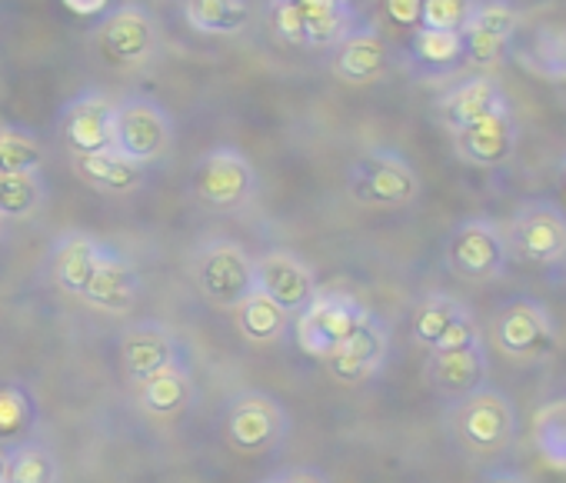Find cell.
Here are the masks:
<instances>
[{"mask_svg":"<svg viewBox=\"0 0 566 483\" xmlns=\"http://www.w3.org/2000/svg\"><path fill=\"white\" fill-rule=\"evenodd\" d=\"M190 277L200 297L217 311H237L250 294H256L253 258L233 240H207L190 258Z\"/></svg>","mask_w":566,"mask_h":483,"instance_id":"2","label":"cell"},{"mask_svg":"<svg viewBox=\"0 0 566 483\" xmlns=\"http://www.w3.org/2000/svg\"><path fill=\"white\" fill-rule=\"evenodd\" d=\"M44 144L21 127L4 124L0 130V174H41Z\"/></svg>","mask_w":566,"mask_h":483,"instance_id":"33","label":"cell"},{"mask_svg":"<svg viewBox=\"0 0 566 483\" xmlns=\"http://www.w3.org/2000/svg\"><path fill=\"white\" fill-rule=\"evenodd\" d=\"M97 48H101L104 61H111L117 67H140L144 61H150V54L157 48L154 14L144 4L114 8L97 31Z\"/></svg>","mask_w":566,"mask_h":483,"instance_id":"12","label":"cell"},{"mask_svg":"<svg viewBox=\"0 0 566 483\" xmlns=\"http://www.w3.org/2000/svg\"><path fill=\"white\" fill-rule=\"evenodd\" d=\"M506 258H510L506 237L486 217L460 220L443 244V264L463 284H486L503 277Z\"/></svg>","mask_w":566,"mask_h":483,"instance_id":"5","label":"cell"},{"mask_svg":"<svg viewBox=\"0 0 566 483\" xmlns=\"http://www.w3.org/2000/svg\"><path fill=\"white\" fill-rule=\"evenodd\" d=\"M48 187L41 174H0V220H31L41 213Z\"/></svg>","mask_w":566,"mask_h":483,"instance_id":"30","label":"cell"},{"mask_svg":"<svg viewBox=\"0 0 566 483\" xmlns=\"http://www.w3.org/2000/svg\"><path fill=\"white\" fill-rule=\"evenodd\" d=\"M74 18H101L111 11V0H61Z\"/></svg>","mask_w":566,"mask_h":483,"instance_id":"39","label":"cell"},{"mask_svg":"<svg viewBox=\"0 0 566 483\" xmlns=\"http://www.w3.org/2000/svg\"><path fill=\"white\" fill-rule=\"evenodd\" d=\"M291 430V417L270 393L240 390L223 417V437L237 453H266L283 443Z\"/></svg>","mask_w":566,"mask_h":483,"instance_id":"9","label":"cell"},{"mask_svg":"<svg viewBox=\"0 0 566 483\" xmlns=\"http://www.w3.org/2000/svg\"><path fill=\"white\" fill-rule=\"evenodd\" d=\"M8 466H11V447H0V483H8Z\"/></svg>","mask_w":566,"mask_h":483,"instance_id":"42","label":"cell"},{"mask_svg":"<svg viewBox=\"0 0 566 483\" xmlns=\"http://www.w3.org/2000/svg\"><path fill=\"white\" fill-rule=\"evenodd\" d=\"M190 193L220 213L243 210L256 193V170L250 157L237 147H213L207 150L190 174Z\"/></svg>","mask_w":566,"mask_h":483,"instance_id":"6","label":"cell"},{"mask_svg":"<svg viewBox=\"0 0 566 483\" xmlns=\"http://www.w3.org/2000/svg\"><path fill=\"white\" fill-rule=\"evenodd\" d=\"M270 28L283 44L307 48V28L294 0H270Z\"/></svg>","mask_w":566,"mask_h":483,"instance_id":"36","label":"cell"},{"mask_svg":"<svg viewBox=\"0 0 566 483\" xmlns=\"http://www.w3.org/2000/svg\"><path fill=\"white\" fill-rule=\"evenodd\" d=\"M134 390H137V407L154 420H174L184 410H190L197 400V384L187 367L164 370V374L137 384Z\"/></svg>","mask_w":566,"mask_h":483,"instance_id":"23","label":"cell"},{"mask_svg":"<svg viewBox=\"0 0 566 483\" xmlns=\"http://www.w3.org/2000/svg\"><path fill=\"white\" fill-rule=\"evenodd\" d=\"M253 274H256V291L266 294L273 304H280L291 317H297L321 291L314 267L291 251L260 254L253 261Z\"/></svg>","mask_w":566,"mask_h":483,"instance_id":"11","label":"cell"},{"mask_svg":"<svg viewBox=\"0 0 566 483\" xmlns=\"http://www.w3.org/2000/svg\"><path fill=\"white\" fill-rule=\"evenodd\" d=\"M367 317H370V311L350 291H317V297L294 317L297 344H301L304 354L324 360Z\"/></svg>","mask_w":566,"mask_h":483,"instance_id":"7","label":"cell"},{"mask_svg":"<svg viewBox=\"0 0 566 483\" xmlns=\"http://www.w3.org/2000/svg\"><path fill=\"white\" fill-rule=\"evenodd\" d=\"M563 77H566V67H563Z\"/></svg>","mask_w":566,"mask_h":483,"instance_id":"47","label":"cell"},{"mask_svg":"<svg viewBox=\"0 0 566 483\" xmlns=\"http://www.w3.org/2000/svg\"><path fill=\"white\" fill-rule=\"evenodd\" d=\"M384 11L397 28L417 31L420 18H423V0H384Z\"/></svg>","mask_w":566,"mask_h":483,"instance_id":"38","label":"cell"},{"mask_svg":"<svg viewBox=\"0 0 566 483\" xmlns=\"http://www.w3.org/2000/svg\"><path fill=\"white\" fill-rule=\"evenodd\" d=\"M174 147V117L154 97H124L114 107V154L147 167L170 154Z\"/></svg>","mask_w":566,"mask_h":483,"instance_id":"4","label":"cell"},{"mask_svg":"<svg viewBox=\"0 0 566 483\" xmlns=\"http://www.w3.org/2000/svg\"><path fill=\"white\" fill-rule=\"evenodd\" d=\"M387 354H390V334H387V324L370 314L344 344H337L327 357H324V367L327 374L337 380V384H364L370 380L374 374H380V367L387 364Z\"/></svg>","mask_w":566,"mask_h":483,"instance_id":"15","label":"cell"},{"mask_svg":"<svg viewBox=\"0 0 566 483\" xmlns=\"http://www.w3.org/2000/svg\"><path fill=\"white\" fill-rule=\"evenodd\" d=\"M506 251L523 264L549 267L566 258V213L549 200H526L506 227Z\"/></svg>","mask_w":566,"mask_h":483,"instance_id":"8","label":"cell"},{"mask_svg":"<svg viewBox=\"0 0 566 483\" xmlns=\"http://www.w3.org/2000/svg\"><path fill=\"white\" fill-rule=\"evenodd\" d=\"M556 183H559V190H563V197H566V154H563V160H559V170H556Z\"/></svg>","mask_w":566,"mask_h":483,"instance_id":"43","label":"cell"},{"mask_svg":"<svg viewBox=\"0 0 566 483\" xmlns=\"http://www.w3.org/2000/svg\"><path fill=\"white\" fill-rule=\"evenodd\" d=\"M533 447L549 470L566 473V397L543 403L533 413Z\"/></svg>","mask_w":566,"mask_h":483,"instance_id":"29","label":"cell"},{"mask_svg":"<svg viewBox=\"0 0 566 483\" xmlns=\"http://www.w3.org/2000/svg\"><path fill=\"white\" fill-rule=\"evenodd\" d=\"M114 101L101 91L77 94L61 111V140L74 157L114 150Z\"/></svg>","mask_w":566,"mask_h":483,"instance_id":"14","label":"cell"},{"mask_svg":"<svg viewBox=\"0 0 566 483\" xmlns=\"http://www.w3.org/2000/svg\"><path fill=\"white\" fill-rule=\"evenodd\" d=\"M280 483H331V480L317 466H294L287 473H280Z\"/></svg>","mask_w":566,"mask_h":483,"instance_id":"40","label":"cell"},{"mask_svg":"<svg viewBox=\"0 0 566 483\" xmlns=\"http://www.w3.org/2000/svg\"><path fill=\"white\" fill-rule=\"evenodd\" d=\"M483 483H530L523 473H493L490 480H483Z\"/></svg>","mask_w":566,"mask_h":483,"instance_id":"41","label":"cell"},{"mask_svg":"<svg viewBox=\"0 0 566 483\" xmlns=\"http://www.w3.org/2000/svg\"><path fill=\"white\" fill-rule=\"evenodd\" d=\"M104 248L107 244H101V240L91 233H81V230L64 233L51 254V271H54L57 287L71 297H81L104 258Z\"/></svg>","mask_w":566,"mask_h":483,"instance_id":"21","label":"cell"},{"mask_svg":"<svg viewBox=\"0 0 566 483\" xmlns=\"http://www.w3.org/2000/svg\"><path fill=\"white\" fill-rule=\"evenodd\" d=\"M0 237H4V220H0Z\"/></svg>","mask_w":566,"mask_h":483,"instance_id":"45","label":"cell"},{"mask_svg":"<svg viewBox=\"0 0 566 483\" xmlns=\"http://www.w3.org/2000/svg\"><path fill=\"white\" fill-rule=\"evenodd\" d=\"M331 71L337 81L350 87H364L380 81L390 71V48L374 28H354L331 57Z\"/></svg>","mask_w":566,"mask_h":483,"instance_id":"19","label":"cell"},{"mask_svg":"<svg viewBox=\"0 0 566 483\" xmlns=\"http://www.w3.org/2000/svg\"><path fill=\"white\" fill-rule=\"evenodd\" d=\"M450 430L473 456H496L516 437V407L496 387H480L450 407Z\"/></svg>","mask_w":566,"mask_h":483,"instance_id":"1","label":"cell"},{"mask_svg":"<svg viewBox=\"0 0 566 483\" xmlns=\"http://www.w3.org/2000/svg\"><path fill=\"white\" fill-rule=\"evenodd\" d=\"M476 11V0H423V31H443V34H463L470 18Z\"/></svg>","mask_w":566,"mask_h":483,"instance_id":"35","label":"cell"},{"mask_svg":"<svg viewBox=\"0 0 566 483\" xmlns=\"http://www.w3.org/2000/svg\"><path fill=\"white\" fill-rule=\"evenodd\" d=\"M74 174H77L87 187H94V190H101V193H114V197L134 193V190H140V183H144V167H137V164L117 157L114 150L74 157Z\"/></svg>","mask_w":566,"mask_h":483,"instance_id":"24","label":"cell"},{"mask_svg":"<svg viewBox=\"0 0 566 483\" xmlns=\"http://www.w3.org/2000/svg\"><path fill=\"white\" fill-rule=\"evenodd\" d=\"M476 344H483V337H480V327H476V321H473V314L470 311H463L447 330H443V337L433 344V350L430 354H450V350H467V347H476Z\"/></svg>","mask_w":566,"mask_h":483,"instance_id":"37","label":"cell"},{"mask_svg":"<svg viewBox=\"0 0 566 483\" xmlns=\"http://www.w3.org/2000/svg\"><path fill=\"white\" fill-rule=\"evenodd\" d=\"M493 344L510 360H546L559 347L549 311L536 301H510L493 317Z\"/></svg>","mask_w":566,"mask_h":483,"instance_id":"10","label":"cell"},{"mask_svg":"<svg viewBox=\"0 0 566 483\" xmlns=\"http://www.w3.org/2000/svg\"><path fill=\"white\" fill-rule=\"evenodd\" d=\"M520 31V11L513 0H476V11L463 31V54L473 67H496Z\"/></svg>","mask_w":566,"mask_h":483,"instance_id":"13","label":"cell"},{"mask_svg":"<svg viewBox=\"0 0 566 483\" xmlns=\"http://www.w3.org/2000/svg\"><path fill=\"white\" fill-rule=\"evenodd\" d=\"M84 304L104 314H130L140 301V274L137 267L117 254L114 248H104V258L91 277V284L81 294Z\"/></svg>","mask_w":566,"mask_h":483,"instance_id":"18","label":"cell"},{"mask_svg":"<svg viewBox=\"0 0 566 483\" xmlns=\"http://www.w3.org/2000/svg\"><path fill=\"white\" fill-rule=\"evenodd\" d=\"M503 107H510L503 87H500L493 77L476 74V77L460 81L457 87H450V91L437 101V117L443 120V127H447L450 134H457V130H463V127L476 124L480 117L496 114V111H503Z\"/></svg>","mask_w":566,"mask_h":483,"instance_id":"20","label":"cell"},{"mask_svg":"<svg viewBox=\"0 0 566 483\" xmlns=\"http://www.w3.org/2000/svg\"><path fill=\"white\" fill-rule=\"evenodd\" d=\"M8 483H61L57 453L48 443L21 440L18 447H11Z\"/></svg>","mask_w":566,"mask_h":483,"instance_id":"31","label":"cell"},{"mask_svg":"<svg viewBox=\"0 0 566 483\" xmlns=\"http://www.w3.org/2000/svg\"><path fill=\"white\" fill-rule=\"evenodd\" d=\"M347 187H350V197L364 207L397 210L420 197V174L403 154L374 147L350 164Z\"/></svg>","mask_w":566,"mask_h":483,"instance_id":"3","label":"cell"},{"mask_svg":"<svg viewBox=\"0 0 566 483\" xmlns=\"http://www.w3.org/2000/svg\"><path fill=\"white\" fill-rule=\"evenodd\" d=\"M516 140H520V124L510 107L486 114L476 124L453 134V147H457L460 160L470 167H480V170L503 167L513 157Z\"/></svg>","mask_w":566,"mask_h":483,"instance_id":"16","label":"cell"},{"mask_svg":"<svg viewBox=\"0 0 566 483\" xmlns=\"http://www.w3.org/2000/svg\"><path fill=\"white\" fill-rule=\"evenodd\" d=\"M486 370H490V360H486L483 344L467 347V350H450V354H430V364H427L430 384L450 400H460V397L486 387L483 384Z\"/></svg>","mask_w":566,"mask_h":483,"instance_id":"22","label":"cell"},{"mask_svg":"<svg viewBox=\"0 0 566 483\" xmlns=\"http://www.w3.org/2000/svg\"><path fill=\"white\" fill-rule=\"evenodd\" d=\"M34 427V400L18 384H0V440H18Z\"/></svg>","mask_w":566,"mask_h":483,"instance_id":"34","label":"cell"},{"mask_svg":"<svg viewBox=\"0 0 566 483\" xmlns=\"http://www.w3.org/2000/svg\"><path fill=\"white\" fill-rule=\"evenodd\" d=\"M463 311H467V307H463L457 297H450V294H430V297H423V301L417 304L413 324H410L413 340L433 350V344L443 337V330H447Z\"/></svg>","mask_w":566,"mask_h":483,"instance_id":"32","label":"cell"},{"mask_svg":"<svg viewBox=\"0 0 566 483\" xmlns=\"http://www.w3.org/2000/svg\"><path fill=\"white\" fill-rule=\"evenodd\" d=\"M0 130H4V120H0Z\"/></svg>","mask_w":566,"mask_h":483,"instance_id":"46","label":"cell"},{"mask_svg":"<svg viewBox=\"0 0 566 483\" xmlns=\"http://www.w3.org/2000/svg\"><path fill=\"white\" fill-rule=\"evenodd\" d=\"M120 364L127 370V380L137 387L164 370L184 367V350L177 337L160 324H134L120 337Z\"/></svg>","mask_w":566,"mask_h":483,"instance_id":"17","label":"cell"},{"mask_svg":"<svg viewBox=\"0 0 566 483\" xmlns=\"http://www.w3.org/2000/svg\"><path fill=\"white\" fill-rule=\"evenodd\" d=\"M307 28V48H337L357 24L350 0H294Z\"/></svg>","mask_w":566,"mask_h":483,"instance_id":"27","label":"cell"},{"mask_svg":"<svg viewBox=\"0 0 566 483\" xmlns=\"http://www.w3.org/2000/svg\"><path fill=\"white\" fill-rule=\"evenodd\" d=\"M263 483H280V476H270V480H263Z\"/></svg>","mask_w":566,"mask_h":483,"instance_id":"44","label":"cell"},{"mask_svg":"<svg viewBox=\"0 0 566 483\" xmlns=\"http://www.w3.org/2000/svg\"><path fill=\"white\" fill-rule=\"evenodd\" d=\"M180 14L190 31L207 38H233L250 21L247 0H180Z\"/></svg>","mask_w":566,"mask_h":483,"instance_id":"26","label":"cell"},{"mask_svg":"<svg viewBox=\"0 0 566 483\" xmlns=\"http://www.w3.org/2000/svg\"><path fill=\"white\" fill-rule=\"evenodd\" d=\"M410 61L427 74H450L460 64H467L463 34H443V31L417 28L410 38Z\"/></svg>","mask_w":566,"mask_h":483,"instance_id":"28","label":"cell"},{"mask_svg":"<svg viewBox=\"0 0 566 483\" xmlns=\"http://www.w3.org/2000/svg\"><path fill=\"white\" fill-rule=\"evenodd\" d=\"M237 334L247 340V344H256V347H266V344H280L287 337L294 317L283 311L280 304H273L266 294H250L237 311Z\"/></svg>","mask_w":566,"mask_h":483,"instance_id":"25","label":"cell"}]
</instances>
